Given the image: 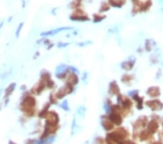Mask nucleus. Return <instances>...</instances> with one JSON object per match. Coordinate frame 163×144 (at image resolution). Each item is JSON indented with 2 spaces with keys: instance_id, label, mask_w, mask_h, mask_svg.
Listing matches in <instances>:
<instances>
[{
  "instance_id": "nucleus-5",
  "label": "nucleus",
  "mask_w": 163,
  "mask_h": 144,
  "mask_svg": "<svg viewBox=\"0 0 163 144\" xmlns=\"http://www.w3.org/2000/svg\"><path fill=\"white\" fill-rule=\"evenodd\" d=\"M158 128H159L158 122L154 119H152V122H151L148 125V130L150 133H155L157 131Z\"/></svg>"
},
{
  "instance_id": "nucleus-14",
  "label": "nucleus",
  "mask_w": 163,
  "mask_h": 144,
  "mask_svg": "<svg viewBox=\"0 0 163 144\" xmlns=\"http://www.w3.org/2000/svg\"><path fill=\"white\" fill-rule=\"evenodd\" d=\"M132 1L134 2H138V1H139V0H132Z\"/></svg>"
},
{
  "instance_id": "nucleus-15",
  "label": "nucleus",
  "mask_w": 163,
  "mask_h": 144,
  "mask_svg": "<svg viewBox=\"0 0 163 144\" xmlns=\"http://www.w3.org/2000/svg\"><path fill=\"white\" fill-rule=\"evenodd\" d=\"M162 135H163V132H162Z\"/></svg>"
},
{
  "instance_id": "nucleus-9",
  "label": "nucleus",
  "mask_w": 163,
  "mask_h": 144,
  "mask_svg": "<svg viewBox=\"0 0 163 144\" xmlns=\"http://www.w3.org/2000/svg\"><path fill=\"white\" fill-rule=\"evenodd\" d=\"M102 125H103V127H104V129L107 131L111 130H112L113 128V123L109 119H104V121H103Z\"/></svg>"
},
{
  "instance_id": "nucleus-2",
  "label": "nucleus",
  "mask_w": 163,
  "mask_h": 144,
  "mask_svg": "<svg viewBox=\"0 0 163 144\" xmlns=\"http://www.w3.org/2000/svg\"><path fill=\"white\" fill-rule=\"evenodd\" d=\"M146 106H148L153 111H159L163 108V104L158 100H153L146 102Z\"/></svg>"
},
{
  "instance_id": "nucleus-7",
  "label": "nucleus",
  "mask_w": 163,
  "mask_h": 144,
  "mask_svg": "<svg viewBox=\"0 0 163 144\" xmlns=\"http://www.w3.org/2000/svg\"><path fill=\"white\" fill-rule=\"evenodd\" d=\"M109 5L115 7H121L126 2V0H108Z\"/></svg>"
},
{
  "instance_id": "nucleus-11",
  "label": "nucleus",
  "mask_w": 163,
  "mask_h": 144,
  "mask_svg": "<svg viewBox=\"0 0 163 144\" xmlns=\"http://www.w3.org/2000/svg\"><path fill=\"white\" fill-rule=\"evenodd\" d=\"M134 64L131 61H126L123 63V68L126 70H131L134 66Z\"/></svg>"
},
{
  "instance_id": "nucleus-6",
  "label": "nucleus",
  "mask_w": 163,
  "mask_h": 144,
  "mask_svg": "<svg viewBox=\"0 0 163 144\" xmlns=\"http://www.w3.org/2000/svg\"><path fill=\"white\" fill-rule=\"evenodd\" d=\"M147 94L151 97H157L160 95V88L157 87H152L147 91Z\"/></svg>"
},
{
  "instance_id": "nucleus-4",
  "label": "nucleus",
  "mask_w": 163,
  "mask_h": 144,
  "mask_svg": "<svg viewBox=\"0 0 163 144\" xmlns=\"http://www.w3.org/2000/svg\"><path fill=\"white\" fill-rule=\"evenodd\" d=\"M71 18L74 19L75 21V20L76 21H89V20L88 16L83 13L82 10H79L75 12V13H73V15L71 16Z\"/></svg>"
},
{
  "instance_id": "nucleus-16",
  "label": "nucleus",
  "mask_w": 163,
  "mask_h": 144,
  "mask_svg": "<svg viewBox=\"0 0 163 144\" xmlns=\"http://www.w3.org/2000/svg\"><path fill=\"white\" fill-rule=\"evenodd\" d=\"M162 125H163V123H162Z\"/></svg>"
},
{
  "instance_id": "nucleus-8",
  "label": "nucleus",
  "mask_w": 163,
  "mask_h": 144,
  "mask_svg": "<svg viewBox=\"0 0 163 144\" xmlns=\"http://www.w3.org/2000/svg\"><path fill=\"white\" fill-rule=\"evenodd\" d=\"M119 93H120V89H119V87L117 85V82H112L110 85V93L112 94V95H118Z\"/></svg>"
},
{
  "instance_id": "nucleus-3",
  "label": "nucleus",
  "mask_w": 163,
  "mask_h": 144,
  "mask_svg": "<svg viewBox=\"0 0 163 144\" xmlns=\"http://www.w3.org/2000/svg\"><path fill=\"white\" fill-rule=\"evenodd\" d=\"M108 119L116 125H120V124L123 122L122 117L120 116V113H117V112L112 111Z\"/></svg>"
},
{
  "instance_id": "nucleus-1",
  "label": "nucleus",
  "mask_w": 163,
  "mask_h": 144,
  "mask_svg": "<svg viewBox=\"0 0 163 144\" xmlns=\"http://www.w3.org/2000/svg\"><path fill=\"white\" fill-rule=\"evenodd\" d=\"M152 3L150 0H147L146 2H134V7H133L132 12L133 13H141V12H146L150 10Z\"/></svg>"
},
{
  "instance_id": "nucleus-13",
  "label": "nucleus",
  "mask_w": 163,
  "mask_h": 144,
  "mask_svg": "<svg viewBox=\"0 0 163 144\" xmlns=\"http://www.w3.org/2000/svg\"><path fill=\"white\" fill-rule=\"evenodd\" d=\"M110 5L107 2H102L100 7V12H106L110 10Z\"/></svg>"
},
{
  "instance_id": "nucleus-10",
  "label": "nucleus",
  "mask_w": 163,
  "mask_h": 144,
  "mask_svg": "<svg viewBox=\"0 0 163 144\" xmlns=\"http://www.w3.org/2000/svg\"><path fill=\"white\" fill-rule=\"evenodd\" d=\"M139 137H140L141 141H144V140H147V138H149L150 137V133L149 131L144 130L140 133V135H139Z\"/></svg>"
},
{
  "instance_id": "nucleus-12",
  "label": "nucleus",
  "mask_w": 163,
  "mask_h": 144,
  "mask_svg": "<svg viewBox=\"0 0 163 144\" xmlns=\"http://www.w3.org/2000/svg\"><path fill=\"white\" fill-rule=\"evenodd\" d=\"M106 18L105 15H100V14H94V22H99L102 21L103 19H104Z\"/></svg>"
}]
</instances>
